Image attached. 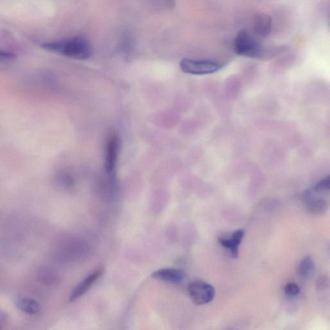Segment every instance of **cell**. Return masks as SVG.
Wrapping results in <instances>:
<instances>
[{"instance_id":"obj_1","label":"cell","mask_w":330,"mask_h":330,"mask_svg":"<svg viewBox=\"0 0 330 330\" xmlns=\"http://www.w3.org/2000/svg\"><path fill=\"white\" fill-rule=\"evenodd\" d=\"M42 47L47 51L75 59H87L91 57L93 53L91 44L81 37L45 43Z\"/></svg>"},{"instance_id":"obj_2","label":"cell","mask_w":330,"mask_h":330,"mask_svg":"<svg viewBox=\"0 0 330 330\" xmlns=\"http://www.w3.org/2000/svg\"><path fill=\"white\" fill-rule=\"evenodd\" d=\"M330 177L324 178L311 189L304 193L303 199L308 211L312 214H321L327 211L329 203L325 198L319 196L329 193Z\"/></svg>"},{"instance_id":"obj_3","label":"cell","mask_w":330,"mask_h":330,"mask_svg":"<svg viewBox=\"0 0 330 330\" xmlns=\"http://www.w3.org/2000/svg\"><path fill=\"white\" fill-rule=\"evenodd\" d=\"M233 49L237 55L253 58L263 57L266 53L257 39L245 29L241 30L236 35Z\"/></svg>"},{"instance_id":"obj_4","label":"cell","mask_w":330,"mask_h":330,"mask_svg":"<svg viewBox=\"0 0 330 330\" xmlns=\"http://www.w3.org/2000/svg\"><path fill=\"white\" fill-rule=\"evenodd\" d=\"M179 66L184 73L198 76L211 75L223 67L221 62L211 59L185 58L180 62Z\"/></svg>"},{"instance_id":"obj_5","label":"cell","mask_w":330,"mask_h":330,"mask_svg":"<svg viewBox=\"0 0 330 330\" xmlns=\"http://www.w3.org/2000/svg\"><path fill=\"white\" fill-rule=\"evenodd\" d=\"M188 292L192 301L197 305L211 303L215 296L213 286L203 281L192 282L188 287Z\"/></svg>"},{"instance_id":"obj_6","label":"cell","mask_w":330,"mask_h":330,"mask_svg":"<svg viewBox=\"0 0 330 330\" xmlns=\"http://www.w3.org/2000/svg\"><path fill=\"white\" fill-rule=\"evenodd\" d=\"M119 138L116 135L110 137L105 151V169L108 173H112L116 165L118 152H119Z\"/></svg>"},{"instance_id":"obj_7","label":"cell","mask_w":330,"mask_h":330,"mask_svg":"<svg viewBox=\"0 0 330 330\" xmlns=\"http://www.w3.org/2000/svg\"><path fill=\"white\" fill-rule=\"evenodd\" d=\"M103 268H99L97 271L92 273L91 275L87 276L81 283L78 284L77 287L72 291L71 296L69 297V301L73 302L77 301L82 295H83L86 292L89 291L90 288L93 287L94 284L99 279L100 276L103 273Z\"/></svg>"},{"instance_id":"obj_8","label":"cell","mask_w":330,"mask_h":330,"mask_svg":"<svg viewBox=\"0 0 330 330\" xmlns=\"http://www.w3.org/2000/svg\"><path fill=\"white\" fill-rule=\"evenodd\" d=\"M152 277L167 283L177 284L183 281L185 277V273L180 269H161L154 272Z\"/></svg>"},{"instance_id":"obj_9","label":"cell","mask_w":330,"mask_h":330,"mask_svg":"<svg viewBox=\"0 0 330 330\" xmlns=\"http://www.w3.org/2000/svg\"><path fill=\"white\" fill-rule=\"evenodd\" d=\"M245 235L243 230H238L234 232L231 237H222L218 239V242L222 247L229 250L233 257L239 255V247Z\"/></svg>"},{"instance_id":"obj_10","label":"cell","mask_w":330,"mask_h":330,"mask_svg":"<svg viewBox=\"0 0 330 330\" xmlns=\"http://www.w3.org/2000/svg\"><path fill=\"white\" fill-rule=\"evenodd\" d=\"M272 28V19L267 14L259 13L255 15L253 21V31L259 38H266L270 35Z\"/></svg>"},{"instance_id":"obj_11","label":"cell","mask_w":330,"mask_h":330,"mask_svg":"<svg viewBox=\"0 0 330 330\" xmlns=\"http://www.w3.org/2000/svg\"><path fill=\"white\" fill-rule=\"evenodd\" d=\"M18 309L29 315H35L40 311V305L35 300L24 298L17 302Z\"/></svg>"},{"instance_id":"obj_12","label":"cell","mask_w":330,"mask_h":330,"mask_svg":"<svg viewBox=\"0 0 330 330\" xmlns=\"http://www.w3.org/2000/svg\"><path fill=\"white\" fill-rule=\"evenodd\" d=\"M315 271V265L311 256H307L300 262L297 267V273L303 278H309Z\"/></svg>"},{"instance_id":"obj_13","label":"cell","mask_w":330,"mask_h":330,"mask_svg":"<svg viewBox=\"0 0 330 330\" xmlns=\"http://www.w3.org/2000/svg\"><path fill=\"white\" fill-rule=\"evenodd\" d=\"M16 55L13 53L0 51V70L5 69L12 62L15 61Z\"/></svg>"},{"instance_id":"obj_14","label":"cell","mask_w":330,"mask_h":330,"mask_svg":"<svg viewBox=\"0 0 330 330\" xmlns=\"http://www.w3.org/2000/svg\"><path fill=\"white\" fill-rule=\"evenodd\" d=\"M155 7L163 10H172L175 5V0H150Z\"/></svg>"},{"instance_id":"obj_15","label":"cell","mask_w":330,"mask_h":330,"mask_svg":"<svg viewBox=\"0 0 330 330\" xmlns=\"http://www.w3.org/2000/svg\"><path fill=\"white\" fill-rule=\"evenodd\" d=\"M285 293L289 297H296L300 293V288L296 283H287L285 287Z\"/></svg>"},{"instance_id":"obj_16","label":"cell","mask_w":330,"mask_h":330,"mask_svg":"<svg viewBox=\"0 0 330 330\" xmlns=\"http://www.w3.org/2000/svg\"><path fill=\"white\" fill-rule=\"evenodd\" d=\"M328 285L327 279L325 277H320L318 280L317 285L319 289H325L326 286Z\"/></svg>"}]
</instances>
